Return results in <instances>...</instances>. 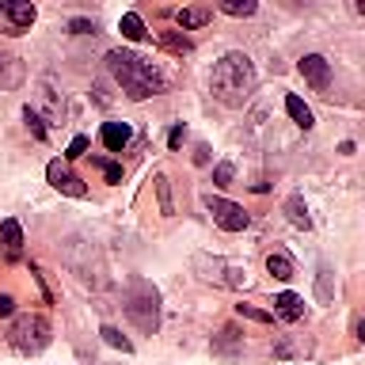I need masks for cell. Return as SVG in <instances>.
<instances>
[{"label":"cell","mask_w":365,"mask_h":365,"mask_svg":"<svg viewBox=\"0 0 365 365\" xmlns=\"http://www.w3.org/2000/svg\"><path fill=\"white\" fill-rule=\"evenodd\" d=\"M107 68L110 76L118 80V88L125 91V99H148V96H164L168 91V80L164 73L148 61V57L133 53V50H110L107 53Z\"/></svg>","instance_id":"cell-1"},{"label":"cell","mask_w":365,"mask_h":365,"mask_svg":"<svg viewBox=\"0 0 365 365\" xmlns=\"http://www.w3.org/2000/svg\"><path fill=\"white\" fill-rule=\"evenodd\" d=\"M255 84H259L255 65H251V57L240 53V50L225 53L210 73V91H213L217 103H225V107H244V103L255 96Z\"/></svg>","instance_id":"cell-2"},{"label":"cell","mask_w":365,"mask_h":365,"mask_svg":"<svg viewBox=\"0 0 365 365\" xmlns=\"http://www.w3.org/2000/svg\"><path fill=\"white\" fill-rule=\"evenodd\" d=\"M125 316H130V324L141 331V335H156L160 327V293L153 282L145 278H133L130 289H125Z\"/></svg>","instance_id":"cell-3"},{"label":"cell","mask_w":365,"mask_h":365,"mask_svg":"<svg viewBox=\"0 0 365 365\" xmlns=\"http://www.w3.org/2000/svg\"><path fill=\"white\" fill-rule=\"evenodd\" d=\"M50 339H53V327H50V319L38 316V312H27V316H19L16 324H11L8 331V342H11V350L16 354H42L46 346H50Z\"/></svg>","instance_id":"cell-4"},{"label":"cell","mask_w":365,"mask_h":365,"mask_svg":"<svg viewBox=\"0 0 365 365\" xmlns=\"http://www.w3.org/2000/svg\"><path fill=\"white\" fill-rule=\"evenodd\" d=\"M194 270H198L205 282L225 285V289H244L247 285V270L221 259V255H205V251H198V255H194Z\"/></svg>","instance_id":"cell-5"},{"label":"cell","mask_w":365,"mask_h":365,"mask_svg":"<svg viewBox=\"0 0 365 365\" xmlns=\"http://www.w3.org/2000/svg\"><path fill=\"white\" fill-rule=\"evenodd\" d=\"M205 210H210V217L225 228V232H244L247 221H251V217L244 213V205H236L228 198H213V194H205Z\"/></svg>","instance_id":"cell-6"},{"label":"cell","mask_w":365,"mask_h":365,"mask_svg":"<svg viewBox=\"0 0 365 365\" xmlns=\"http://www.w3.org/2000/svg\"><path fill=\"white\" fill-rule=\"evenodd\" d=\"M34 23V4L27 0H0V31L4 34H23Z\"/></svg>","instance_id":"cell-7"},{"label":"cell","mask_w":365,"mask_h":365,"mask_svg":"<svg viewBox=\"0 0 365 365\" xmlns=\"http://www.w3.org/2000/svg\"><path fill=\"white\" fill-rule=\"evenodd\" d=\"M46 179H50V187H53V190L68 194V198H88L84 179L73 175V171H68V164H61V160H50V168H46Z\"/></svg>","instance_id":"cell-8"},{"label":"cell","mask_w":365,"mask_h":365,"mask_svg":"<svg viewBox=\"0 0 365 365\" xmlns=\"http://www.w3.org/2000/svg\"><path fill=\"white\" fill-rule=\"evenodd\" d=\"M301 76H304V84L319 91V96H327V88H331V65H327V57H319V53H308L301 57Z\"/></svg>","instance_id":"cell-9"},{"label":"cell","mask_w":365,"mask_h":365,"mask_svg":"<svg viewBox=\"0 0 365 365\" xmlns=\"http://www.w3.org/2000/svg\"><path fill=\"white\" fill-rule=\"evenodd\" d=\"M213 354H217V358H225V361H236L240 354H244V331H240L236 324H225L213 335Z\"/></svg>","instance_id":"cell-10"},{"label":"cell","mask_w":365,"mask_h":365,"mask_svg":"<svg viewBox=\"0 0 365 365\" xmlns=\"http://www.w3.org/2000/svg\"><path fill=\"white\" fill-rule=\"evenodd\" d=\"M270 316H274V319H282V324H297V319L304 316V301H301L297 293L285 289V293L274 297V312H270Z\"/></svg>","instance_id":"cell-11"},{"label":"cell","mask_w":365,"mask_h":365,"mask_svg":"<svg viewBox=\"0 0 365 365\" xmlns=\"http://www.w3.org/2000/svg\"><path fill=\"white\" fill-rule=\"evenodd\" d=\"M130 137H133V133H130V125H125V122H107V125L99 130V141L107 145L110 153H122V148L130 145Z\"/></svg>","instance_id":"cell-12"},{"label":"cell","mask_w":365,"mask_h":365,"mask_svg":"<svg viewBox=\"0 0 365 365\" xmlns=\"http://www.w3.org/2000/svg\"><path fill=\"white\" fill-rule=\"evenodd\" d=\"M285 217H289V225L293 228H312V217H308V205H304V198L301 194H289V198H285Z\"/></svg>","instance_id":"cell-13"},{"label":"cell","mask_w":365,"mask_h":365,"mask_svg":"<svg viewBox=\"0 0 365 365\" xmlns=\"http://www.w3.org/2000/svg\"><path fill=\"white\" fill-rule=\"evenodd\" d=\"M0 236H4V247H8V259H19L23 255V228L16 217H8L4 225H0Z\"/></svg>","instance_id":"cell-14"},{"label":"cell","mask_w":365,"mask_h":365,"mask_svg":"<svg viewBox=\"0 0 365 365\" xmlns=\"http://www.w3.org/2000/svg\"><path fill=\"white\" fill-rule=\"evenodd\" d=\"M210 19H213L210 8H179V11H175V23H179L182 31H198V27H205Z\"/></svg>","instance_id":"cell-15"},{"label":"cell","mask_w":365,"mask_h":365,"mask_svg":"<svg viewBox=\"0 0 365 365\" xmlns=\"http://www.w3.org/2000/svg\"><path fill=\"white\" fill-rule=\"evenodd\" d=\"M267 270H270L278 282H289L293 274H297L293 259H289V251H270V255H267Z\"/></svg>","instance_id":"cell-16"},{"label":"cell","mask_w":365,"mask_h":365,"mask_svg":"<svg viewBox=\"0 0 365 365\" xmlns=\"http://www.w3.org/2000/svg\"><path fill=\"white\" fill-rule=\"evenodd\" d=\"M285 110H289V118L297 122V125H301V130H312V110H308L304 107V99L301 96H285Z\"/></svg>","instance_id":"cell-17"},{"label":"cell","mask_w":365,"mask_h":365,"mask_svg":"<svg viewBox=\"0 0 365 365\" xmlns=\"http://www.w3.org/2000/svg\"><path fill=\"white\" fill-rule=\"evenodd\" d=\"M118 31H122V38H130V42H145V19L137 16V11H125L122 23H118Z\"/></svg>","instance_id":"cell-18"},{"label":"cell","mask_w":365,"mask_h":365,"mask_svg":"<svg viewBox=\"0 0 365 365\" xmlns=\"http://www.w3.org/2000/svg\"><path fill=\"white\" fill-rule=\"evenodd\" d=\"M19 80H23L19 57H0V88H16Z\"/></svg>","instance_id":"cell-19"},{"label":"cell","mask_w":365,"mask_h":365,"mask_svg":"<svg viewBox=\"0 0 365 365\" xmlns=\"http://www.w3.org/2000/svg\"><path fill=\"white\" fill-rule=\"evenodd\" d=\"M153 187H156V198H160V213H164V217H171V213H175V202H171V182H168V175H164V171H156Z\"/></svg>","instance_id":"cell-20"},{"label":"cell","mask_w":365,"mask_h":365,"mask_svg":"<svg viewBox=\"0 0 365 365\" xmlns=\"http://www.w3.org/2000/svg\"><path fill=\"white\" fill-rule=\"evenodd\" d=\"M23 118H27V130L38 137V141H50V130H46V122H42L38 110H34V107H23Z\"/></svg>","instance_id":"cell-21"},{"label":"cell","mask_w":365,"mask_h":365,"mask_svg":"<svg viewBox=\"0 0 365 365\" xmlns=\"http://www.w3.org/2000/svg\"><path fill=\"white\" fill-rule=\"evenodd\" d=\"M221 11L225 16H236V19H247V16H255V0H225Z\"/></svg>","instance_id":"cell-22"},{"label":"cell","mask_w":365,"mask_h":365,"mask_svg":"<svg viewBox=\"0 0 365 365\" xmlns=\"http://www.w3.org/2000/svg\"><path fill=\"white\" fill-rule=\"evenodd\" d=\"M160 42H164L171 53H179V57L194 50V46H190V38H182V34H175V31H164V34H160Z\"/></svg>","instance_id":"cell-23"},{"label":"cell","mask_w":365,"mask_h":365,"mask_svg":"<svg viewBox=\"0 0 365 365\" xmlns=\"http://www.w3.org/2000/svg\"><path fill=\"white\" fill-rule=\"evenodd\" d=\"M99 335H103V339H107V342H110V346H114V350H122V354H130V350H133V342H130V339H125V335H122V331H118V327H110V324H107V327H103V331H99Z\"/></svg>","instance_id":"cell-24"},{"label":"cell","mask_w":365,"mask_h":365,"mask_svg":"<svg viewBox=\"0 0 365 365\" xmlns=\"http://www.w3.org/2000/svg\"><path fill=\"white\" fill-rule=\"evenodd\" d=\"M236 312L244 319H255V324H274V316L262 312V308H255V304H236Z\"/></svg>","instance_id":"cell-25"},{"label":"cell","mask_w":365,"mask_h":365,"mask_svg":"<svg viewBox=\"0 0 365 365\" xmlns=\"http://www.w3.org/2000/svg\"><path fill=\"white\" fill-rule=\"evenodd\" d=\"M232 175H236L232 164H217L213 168V182H217V187H232Z\"/></svg>","instance_id":"cell-26"},{"label":"cell","mask_w":365,"mask_h":365,"mask_svg":"<svg viewBox=\"0 0 365 365\" xmlns=\"http://www.w3.org/2000/svg\"><path fill=\"white\" fill-rule=\"evenodd\" d=\"M316 289H319V301H331V270H327V267H319Z\"/></svg>","instance_id":"cell-27"},{"label":"cell","mask_w":365,"mask_h":365,"mask_svg":"<svg viewBox=\"0 0 365 365\" xmlns=\"http://www.w3.org/2000/svg\"><path fill=\"white\" fill-rule=\"evenodd\" d=\"M96 164L103 168V175H107V182H122V168L110 164V160H96Z\"/></svg>","instance_id":"cell-28"},{"label":"cell","mask_w":365,"mask_h":365,"mask_svg":"<svg viewBox=\"0 0 365 365\" xmlns=\"http://www.w3.org/2000/svg\"><path fill=\"white\" fill-rule=\"evenodd\" d=\"M88 153V137H73V145H68V160H80V156H84Z\"/></svg>","instance_id":"cell-29"},{"label":"cell","mask_w":365,"mask_h":365,"mask_svg":"<svg viewBox=\"0 0 365 365\" xmlns=\"http://www.w3.org/2000/svg\"><path fill=\"white\" fill-rule=\"evenodd\" d=\"M68 31H73V34H96V23H91V19H73V23H68Z\"/></svg>","instance_id":"cell-30"},{"label":"cell","mask_w":365,"mask_h":365,"mask_svg":"<svg viewBox=\"0 0 365 365\" xmlns=\"http://www.w3.org/2000/svg\"><path fill=\"white\" fill-rule=\"evenodd\" d=\"M16 312V297L11 293H0V316H11Z\"/></svg>","instance_id":"cell-31"},{"label":"cell","mask_w":365,"mask_h":365,"mask_svg":"<svg viewBox=\"0 0 365 365\" xmlns=\"http://www.w3.org/2000/svg\"><path fill=\"white\" fill-rule=\"evenodd\" d=\"M182 141H187V130H182V125H175V130L168 133V145H171V148H179Z\"/></svg>","instance_id":"cell-32"},{"label":"cell","mask_w":365,"mask_h":365,"mask_svg":"<svg viewBox=\"0 0 365 365\" xmlns=\"http://www.w3.org/2000/svg\"><path fill=\"white\" fill-rule=\"evenodd\" d=\"M91 91H96V103H99V107H110V96H107V84H103V80H99Z\"/></svg>","instance_id":"cell-33"},{"label":"cell","mask_w":365,"mask_h":365,"mask_svg":"<svg viewBox=\"0 0 365 365\" xmlns=\"http://www.w3.org/2000/svg\"><path fill=\"white\" fill-rule=\"evenodd\" d=\"M194 164H210V145H198V148H194Z\"/></svg>","instance_id":"cell-34"}]
</instances>
